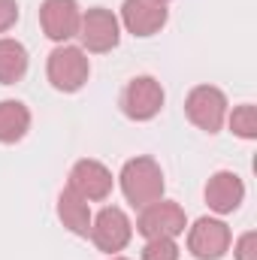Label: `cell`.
I'll use <instances>...</instances> for the list:
<instances>
[{"label": "cell", "instance_id": "6da1fadb", "mask_svg": "<svg viewBox=\"0 0 257 260\" xmlns=\"http://www.w3.org/2000/svg\"><path fill=\"white\" fill-rule=\"evenodd\" d=\"M118 182H121V191L127 197V203H133L136 209H142V206L164 197V170L148 154H139V157L127 160L121 167Z\"/></svg>", "mask_w": 257, "mask_h": 260}, {"label": "cell", "instance_id": "7a4b0ae2", "mask_svg": "<svg viewBox=\"0 0 257 260\" xmlns=\"http://www.w3.org/2000/svg\"><path fill=\"white\" fill-rule=\"evenodd\" d=\"M46 76H49L55 91H64V94L79 91L88 82V76H91V64H88L85 49H79V46H58L49 55Z\"/></svg>", "mask_w": 257, "mask_h": 260}, {"label": "cell", "instance_id": "3957f363", "mask_svg": "<svg viewBox=\"0 0 257 260\" xmlns=\"http://www.w3.org/2000/svg\"><path fill=\"white\" fill-rule=\"evenodd\" d=\"M82 46L94 55H103V52H112L121 40V21L112 9H103V6H94L88 12H82V21H79V34Z\"/></svg>", "mask_w": 257, "mask_h": 260}, {"label": "cell", "instance_id": "277c9868", "mask_svg": "<svg viewBox=\"0 0 257 260\" xmlns=\"http://www.w3.org/2000/svg\"><path fill=\"white\" fill-rule=\"evenodd\" d=\"M188 227V218H185V209L173 200H154L148 206H142L139 212V221H136V230L145 236V239H157V236H170L176 239L179 233H185Z\"/></svg>", "mask_w": 257, "mask_h": 260}, {"label": "cell", "instance_id": "5b68a950", "mask_svg": "<svg viewBox=\"0 0 257 260\" xmlns=\"http://www.w3.org/2000/svg\"><path fill=\"white\" fill-rule=\"evenodd\" d=\"M185 112L194 124L206 133H218L227 121V97L215 85H197L185 100Z\"/></svg>", "mask_w": 257, "mask_h": 260}, {"label": "cell", "instance_id": "8992f818", "mask_svg": "<svg viewBox=\"0 0 257 260\" xmlns=\"http://www.w3.org/2000/svg\"><path fill=\"white\" fill-rule=\"evenodd\" d=\"M88 236L94 239V245L103 254H118L133 236V224H130L127 212L118 206H106L97 212V218H91V230Z\"/></svg>", "mask_w": 257, "mask_h": 260}, {"label": "cell", "instance_id": "52a82bcc", "mask_svg": "<svg viewBox=\"0 0 257 260\" xmlns=\"http://www.w3.org/2000/svg\"><path fill=\"white\" fill-rule=\"evenodd\" d=\"M164 106V88L154 76H136L130 79L121 94V109L130 121H148Z\"/></svg>", "mask_w": 257, "mask_h": 260}, {"label": "cell", "instance_id": "ba28073f", "mask_svg": "<svg viewBox=\"0 0 257 260\" xmlns=\"http://www.w3.org/2000/svg\"><path fill=\"white\" fill-rule=\"evenodd\" d=\"M230 248V227L221 218H200L188 230V251L197 260H218Z\"/></svg>", "mask_w": 257, "mask_h": 260}, {"label": "cell", "instance_id": "9c48e42d", "mask_svg": "<svg viewBox=\"0 0 257 260\" xmlns=\"http://www.w3.org/2000/svg\"><path fill=\"white\" fill-rule=\"evenodd\" d=\"M112 173H109V167H103L100 160H91V157H85V160H79V164H73V170H70V191L73 194H79L82 200H88V203H94V200H106V197L112 194Z\"/></svg>", "mask_w": 257, "mask_h": 260}, {"label": "cell", "instance_id": "30bf717a", "mask_svg": "<svg viewBox=\"0 0 257 260\" xmlns=\"http://www.w3.org/2000/svg\"><path fill=\"white\" fill-rule=\"evenodd\" d=\"M79 21H82V9L76 0H43V6H40L43 34L55 43L73 40L79 34Z\"/></svg>", "mask_w": 257, "mask_h": 260}, {"label": "cell", "instance_id": "8fae6325", "mask_svg": "<svg viewBox=\"0 0 257 260\" xmlns=\"http://www.w3.org/2000/svg\"><path fill=\"white\" fill-rule=\"evenodd\" d=\"M167 18H170L167 6L154 3V0H124V6H121V24L133 37H154V34H160Z\"/></svg>", "mask_w": 257, "mask_h": 260}, {"label": "cell", "instance_id": "7c38bea8", "mask_svg": "<svg viewBox=\"0 0 257 260\" xmlns=\"http://www.w3.org/2000/svg\"><path fill=\"white\" fill-rule=\"evenodd\" d=\"M206 203H209V209L212 212H218V215H230V212H236L239 206H242V200H245V185H242V179L236 176V173H230V170H221V173H215L209 182H206Z\"/></svg>", "mask_w": 257, "mask_h": 260}, {"label": "cell", "instance_id": "4fadbf2b", "mask_svg": "<svg viewBox=\"0 0 257 260\" xmlns=\"http://www.w3.org/2000/svg\"><path fill=\"white\" fill-rule=\"evenodd\" d=\"M58 218H61V224H64L70 233H76V236H88V230H91V206H88V200H82L79 194H73L70 188L61 191L58 197Z\"/></svg>", "mask_w": 257, "mask_h": 260}, {"label": "cell", "instance_id": "5bb4252c", "mask_svg": "<svg viewBox=\"0 0 257 260\" xmlns=\"http://www.w3.org/2000/svg\"><path fill=\"white\" fill-rule=\"evenodd\" d=\"M30 130V109L21 100H0V142L12 145Z\"/></svg>", "mask_w": 257, "mask_h": 260}, {"label": "cell", "instance_id": "9a60e30c", "mask_svg": "<svg viewBox=\"0 0 257 260\" xmlns=\"http://www.w3.org/2000/svg\"><path fill=\"white\" fill-rule=\"evenodd\" d=\"M27 73V49L18 40L0 37V85H15Z\"/></svg>", "mask_w": 257, "mask_h": 260}, {"label": "cell", "instance_id": "2e32d148", "mask_svg": "<svg viewBox=\"0 0 257 260\" xmlns=\"http://www.w3.org/2000/svg\"><path fill=\"white\" fill-rule=\"evenodd\" d=\"M227 121H230V130H233L236 136H242V139H257V109L251 103L236 106V109L227 115Z\"/></svg>", "mask_w": 257, "mask_h": 260}, {"label": "cell", "instance_id": "e0dca14e", "mask_svg": "<svg viewBox=\"0 0 257 260\" xmlns=\"http://www.w3.org/2000/svg\"><path fill=\"white\" fill-rule=\"evenodd\" d=\"M142 260H179V245L170 236H157L148 239L142 248Z\"/></svg>", "mask_w": 257, "mask_h": 260}, {"label": "cell", "instance_id": "ac0fdd59", "mask_svg": "<svg viewBox=\"0 0 257 260\" xmlns=\"http://www.w3.org/2000/svg\"><path fill=\"white\" fill-rule=\"evenodd\" d=\"M233 254H236V260H257V233L254 230H248V233H242L236 239Z\"/></svg>", "mask_w": 257, "mask_h": 260}, {"label": "cell", "instance_id": "d6986e66", "mask_svg": "<svg viewBox=\"0 0 257 260\" xmlns=\"http://www.w3.org/2000/svg\"><path fill=\"white\" fill-rule=\"evenodd\" d=\"M18 21V3L15 0H0V34H6Z\"/></svg>", "mask_w": 257, "mask_h": 260}, {"label": "cell", "instance_id": "ffe728a7", "mask_svg": "<svg viewBox=\"0 0 257 260\" xmlns=\"http://www.w3.org/2000/svg\"><path fill=\"white\" fill-rule=\"evenodd\" d=\"M154 3H164V6H167V3H170V0H154Z\"/></svg>", "mask_w": 257, "mask_h": 260}, {"label": "cell", "instance_id": "44dd1931", "mask_svg": "<svg viewBox=\"0 0 257 260\" xmlns=\"http://www.w3.org/2000/svg\"><path fill=\"white\" fill-rule=\"evenodd\" d=\"M112 260H127V257H112Z\"/></svg>", "mask_w": 257, "mask_h": 260}]
</instances>
